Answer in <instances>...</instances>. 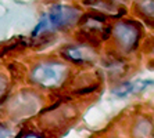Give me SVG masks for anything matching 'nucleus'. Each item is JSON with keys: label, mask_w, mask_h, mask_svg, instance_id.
<instances>
[{"label": "nucleus", "mask_w": 154, "mask_h": 138, "mask_svg": "<svg viewBox=\"0 0 154 138\" xmlns=\"http://www.w3.org/2000/svg\"><path fill=\"white\" fill-rule=\"evenodd\" d=\"M29 81L43 90H58L67 86L72 73L67 61L43 60L32 65L29 71Z\"/></svg>", "instance_id": "obj_1"}, {"label": "nucleus", "mask_w": 154, "mask_h": 138, "mask_svg": "<svg viewBox=\"0 0 154 138\" xmlns=\"http://www.w3.org/2000/svg\"><path fill=\"white\" fill-rule=\"evenodd\" d=\"M108 37L112 40V55L124 57L128 54L133 53L137 48V44L142 37V31L137 24L133 22H121L111 28Z\"/></svg>", "instance_id": "obj_2"}, {"label": "nucleus", "mask_w": 154, "mask_h": 138, "mask_svg": "<svg viewBox=\"0 0 154 138\" xmlns=\"http://www.w3.org/2000/svg\"><path fill=\"white\" fill-rule=\"evenodd\" d=\"M79 115L78 109L74 104H58L56 106H51L42 115L40 124L45 130L57 131L68 127V124L76 119Z\"/></svg>", "instance_id": "obj_3"}, {"label": "nucleus", "mask_w": 154, "mask_h": 138, "mask_svg": "<svg viewBox=\"0 0 154 138\" xmlns=\"http://www.w3.org/2000/svg\"><path fill=\"white\" fill-rule=\"evenodd\" d=\"M40 105L39 97L32 91H21L17 95L11 97L10 104L7 105V112L11 120L18 122L26 117H31Z\"/></svg>", "instance_id": "obj_4"}, {"label": "nucleus", "mask_w": 154, "mask_h": 138, "mask_svg": "<svg viewBox=\"0 0 154 138\" xmlns=\"http://www.w3.org/2000/svg\"><path fill=\"white\" fill-rule=\"evenodd\" d=\"M61 54L64 57V61L68 64H75L79 66H89L96 62L99 54L92 44L79 42L78 44L67 46L61 50Z\"/></svg>", "instance_id": "obj_5"}, {"label": "nucleus", "mask_w": 154, "mask_h": 138, "mask_svg": "<svg viewBox=\"0 0 154 138\" xmlns=\"http://www.w3.org/2000/svg\"><path fill=\"white\" fill-rule=\"evenodd\" d=\"M79 13L76 8L69 7V6H61V4H56L50 8L49 14L46 15L45 21L47 25V32L49 29H63L65 26H69L71 24H74L76 18H78Z\"/></svg>", "instance_id": "obj_6"}, {"label": "nucleus", "mask_w": 154, "mask_h": 138, "mask_svg": "<svg viewBox=\"0 0 154 138\" xmlns=\"http://www.w3.org/2000/svg\"><path fill=\"white\" fill-rule=\"evenodd\" d=\"M100 84V76L96 72H83V73L72 75L69 81L67 83V89L72 94H90Z\"/></svg>", "instance_id": "obj_7"}, {"label": "nucleus", "mask_w": 154, "mask_h": 138, "mask_svg": "<svg viewBox=\"0 0 154 138\" xmlns=\"http://www.w3.org/2000/svg\"><path fill=\"white\" fill-rule=\"evenodd\" d=\"M131 135L132 138H153L154 126L151 120L144 115H139L136 119H133L131 126Z\"/></svg>", "instance_id": "obj_8"}, {"label": "nucleus", "mask_w": 154, "mask_h": 138, "mask_svg": "<svg viewBox=\"0 0 154 138\" xmlns=\"http://www.w3.org/2000/svg\"><path fill=\"white\" fill-rule=\"evenodd\" d=\"M8 89H10L8 79L6 78L3 73H0V99H3L4 97H7Z\"/></svg>", "instance_id": "obj_9"}, {"label": "nucleus", "mask_w": 154, "mask_h": 138, "mask_svg": "<svg viewBox=\"0 0 154 138\" xmlns=\"http://www.w3.org/2000/svg\"><path fill=\"white\" fill-rule=\"evenodd\" d=\"M15 134L13 128H10L8 126H4V124H0V138H15Z\"/></svg>", "instance_id": "obj_10"}, {"label": "nucleus", "mask_w": 154, "mask_h": 138, "mask_svg": "<svg viewBox=\"0 0 154 138\" xmlns=\"http://www.w3.org/2000/svg\"><path fill=\"white\" fill-rule=\"evenodd\" d=\"M15 138H45L42 134L36 133V131H25L21 135H17Z\"/></svg>", "instance_id": "obj_11"}, {"label": "nucleus", "mask_w": 154, "mask_h": 138, "mask_svg": "<svg viewBox=\"0 0 154 138\" xmlns=\"http://www.w3.org/2000/svg\"><path fill=\"white\" fill-rule=\"evenodd\" d=\"M153 138H154V137H153Z\"/></svg>", "instance_id": "obj_12"}]
</instances>
